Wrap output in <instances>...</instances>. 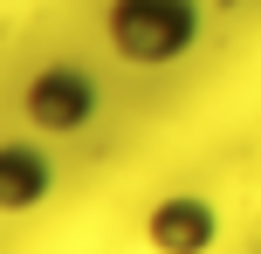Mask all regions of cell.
<instances>
[{
    "mask_svg": "<svg viewBox=\"0 0 261 254\" xmlns=\"http://www.w3.org/2000/svg\"><path fill=\"white\" fill-rule=\"evenodd\" d=\"M28 124L35 131H48V137H69V131H83L90 124V110H96V82L83 76L76 62H55V69H41L35 82H28Z\"/></svg>",
    "mask_w": 261,
    "mask_h": 254,
    "instance_id": "7a4b0ae2",
    "label": "cell"
},
{
    "mask_svg": "<svg viewBox=\"0 0 261 254\" xmlns=\"http://www.w3.org/2000/svg\"><path fill=\"white\" fill-rule=\"evenodd\" d=\"M151 247L158 254H206V241H213V206L206 200H158L151 206Z\"/></svg>",
    "mask_w": 261,
    "mask_h": 254,
    "instance_id": "3957f363",
    "label": "cell"
},
{
    "mask_svg": "<svg viewBox=\"0 0 261 254\" xmlns=\"http://www.w3.org/2000/svg\"><path fill=\"white\" fill-rule=\"evenodd\" d=\"M110 48L124 62H172V55L193 48L199 35V7L193 0H110Z\"/></svg>",
    "mask_w": 261,
    "mask_h": 254,
    "instance_id": "6da1fadb",
    "label": "cell"
},
{
    "mask_svg": "<svg viewBox=\"0 0 261 254\" xmlns=\"http://www.w3.org/2000/svg\"><path fill=\"white\" fill-rule=\"evenodd\" d=\"M48 158L35 145H0V213H28L48 200Z\"/></svg>",
    "mask_w": 261,
    "mask_h": 254,
    "instance_id": "277c9868",
    "label": "cell"
}]
</instances>
